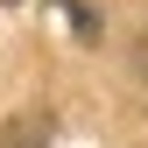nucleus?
Masks as SVG:
<instances>
[{"mask_svg":"<svg viewBox=\"0 0 148 148\" xmlns=\"http://www.w3.org/2000/svg\"><path fill=\"white\" fill-rule=\"evenodd\" d=\"M42 141H49V113H21L7 134H0V148H42Z\"/></svg>","mask_w":148,"mask_h":148,"instance_id":"f257e3e1","label":"nucleus"}]
</instances>
